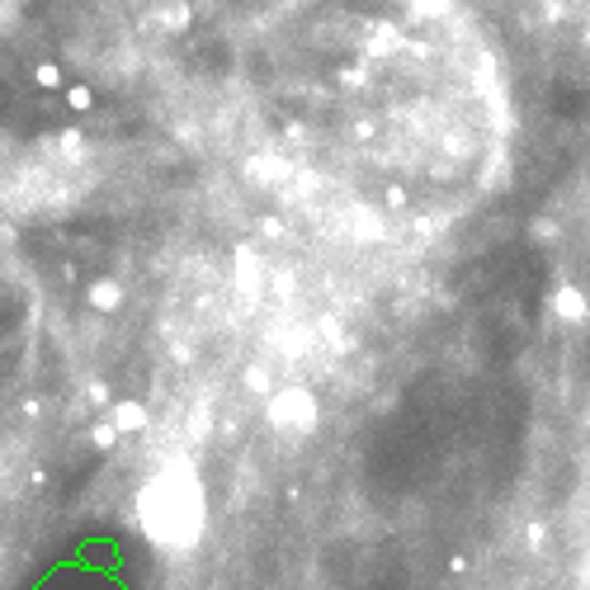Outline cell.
Returning a JSON list of instances; mask_svg holds the SVG:
<instances>
[{"instance_id": "cell-4", "label": "cell", "mask_w": 590, "mask_h": 590, "mask_svg": "<svg viewBox=\"0 0 590 590\" xmlns=\"http://www.w3.org/2000/svg\"><path fill=\"white\" fill-rule=\"evenodd\" d=\"M118 425H124V430H142L147 425V411L137 406V402H124V406H118Z\"/></svg>"}, {"instance_id": "cell-1", "label": "cell", "mask_w": 590, "mask_h": 590, "mask_svg": "<svg viewBox=\"0 0 590 590\" xmlns=\"http://www.w3.org/2000/svg\"><path fill=\"white\" fill-rule=\"evenodd\" d=\"M142 515H147L142 524L151 529V539L175 543V548H189L204 534V491L189 463H170L151 482V491L142 496Z\"/></svg>"}, {"instance_id": "cell-5", "label": "cell", "mask_w": 590, "mask_h": 590, "mask_svg": "<svg viewBox=\"0 0 590 590\" xmlns=\"http://www.w3.org/2000/svg\"><path fill=\"white\" fill-rule=\"evenodd\" d=\"M95 307H118V284H95Z\"/></svg>"}, {"instance_id": "cell-2", "label": "cell", "mask_w": 590, "mask_h": 590, "mask_svg": "<svg viewBox=\"0 0 590 590\" xmlns=\"http://www.w3.org/2000/svg\"><path fill=\"white\" fill-rule=\"evenodd\" d=\"M265 416H269V425L279 430V435L307 440V435H317V425H322V402H317V392H312V387L293 383V387L274 392L269 406H265Z\"/></svg>"}, {"instance_id": "cell-6", "label": "cell", "mask_w": 590, "mask_h": 590, "mask_svg": "<svg viewBox=\"0 0 590 590\" xmlns=\"http://www.w3.org/2000/svg\"><path fill=\"white\" fill-rule=\"evenodd\" d=\"M246 387H255V392H265V387H269V378H265V368H246Z\"/></svg>"}, {"instance_id": "cell-3", "label": "cell", "mask_w": 590, "mask_h": 590, "mask_svg": "<svg viewBox=\"0 0 590 590\" xmlns=\"http://www.w3.org/2000/svg\"><path fill=\"white\" fill-rule=\"evenodd\" d=\"M548 312H553L558 322H567V326H586V322H590V298H586V288L558 284L553 293H548Z\"/></svg>"}]
</instances>
